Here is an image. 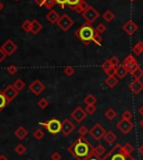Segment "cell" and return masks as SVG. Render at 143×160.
<instances>
[{
    "instance_id": "obj_1",
    "label": "cell",
    "mask_w": 143,
    "mask_h": 160,
    "mask_svg": "<svg viewBox=\"0 0 143 160\" xmlns=\"http://www.w3.org/2000/svg\"><path fill=\"white\" fill-rule=\"evenodd\" d=\"M68 152L76 160H86L92 156H95L94 147L84 137H78L68 147Z\"/></svg>"
},
{
    "instance_id": "obj_2",
    "label": "cell",
    "mask_w": 143,
    "mask_h": 160,
    "mask_svg": "<svg viewBox=\"0 0 143 160\" xmlns=\"http://www.w3.org/2000/svg\"><path fill=\"white\" fill-rule=\"evenodd\" d=\"M94 34H95V28H93L92 24H88V22H85L84 25L78 28L75 32V35L77 36V38L80 40H82L84 45H90V43L93 40L94 37Z\"/></svg>"
},
{
    "instance_id": "obj_3",
    "label": "cell",
    "mask_w": 143,
    "mask_h": 160,
    "mask_svg": "<svg viewBox=\"0 0 143 160\" xmlns=\"http://www.w3.org/2000/svg\"><path fill=\"white\" fill-rule=\"evenodd\" d=\"M102 160H135L132 155H127L122 150L121 144H115L106 155L102 158Z\"/></svg>"
},
{
    "instance_id": "obj_4",
    "label": "cell",
    "mask_w": 143,
    "mask_h": 160,
    "mask_svg": "<svg viewBox=\"0 0 143 160\" xmlns=\"http://www.w3.org/2000/svg\"><path fill=\"white\" fill-rule=\"evenodd\" d=\"M39 126L47 129V131L52 134H58L62 132V122L58 119H51L48 122H39Z\"/></svg>"
},
{
    "instance_id": "obj_5",
    "label": "cell",
    "mask_w": 143,
    "mask_h": 160,
    "mask_svg": "<svg viewBox=\"0 0 143 160\" xmlns=\"http://www.w3.org/2000/svg\"><path fill=\"white\" fill-rule=\"evenodd\" d=\"M106 132H107V131H106L105 129L103 128V126L100 124V123H95V124L92 127V129L90 130V134L95 139V140H97V141H100L101 139L104 138Z\"/></svg>"
},
{
    "instance_id": "obj_6",
    "label": "cell",
    "mask_w": 143,
    "mask_h": 160,
    "mask_svg": "<svg viewBox=\"0 0 143 160\" xmlns=\"http://www.w3.org/2000/svg\"><path fill=\"white\" fill-rule=\"evenodd\" d=\"M57 25H58V27L61 28V30H63V32H67V30H69L72 27H73V25H74V20H73V19H72L67 13H65V15L61 16L59 20L57 22Z\"/></svg>"
},
{
    "instance_id": "obj_7",
    "label": "cell",
    "mask_w": 143,
    "mask_h": 160,
    "mask_svg": "<svg viewBox=\"0 0 143 160\" xmlns=\"http://www.w3.org/2000/svg\"><path fill=\"white\" fill-rule=\"evenodd\" d=\"M82 16H83V18L85 19V22H88V24H93V22H96L97 18L100 17V12H98L94 7L90 6V8L85 11V12H83Z\"/></svg>"
},
{
    "instance_id": "obj_8",
    "label": "cell",
    "mask_w": 143,
    "mask_h": 160,
    "mask_svg": "<svg viewBox=\"0 0 143 160\" xmlns=\"http://www.w3.org/2000/svg\"><path fill=\"white\" fill-rule=\"evenodd\" d=\"M116 128L121 131V133L127 134V133H130L131 130H133V128H134V124H133L131 121H127V120L122 119L121 121H119V122H117Z\"/></svg>"
},
{
    "instance_id": "obj_9",
    "label": "cell",
    "mask_w": 143,
    "mask_h": 160,
    "mask_svg": "<svg viewBox=\"0 0 143 160\" xmlns=\"http://www.w3.org/2000/svg\"><path fill=\"white\" fill-rule=\"evenodd\" d=\"M71 117L76 121L77 123H81L86 119L87 117V113L85 111V109H82L81 107H77L76 109L71 113Z\"/></svg>"
},
{
    "instance_id": "obj_10",
    "label": "cell",
    "mask_w": 143,
    "mask_h": 160,
    "mask_svg": "<svg viewBox=\"0 0 143 160\" xmlns=\"http://www.w3.org/2000/svg\"><path fill=\"white\" fill-rule=\"evenodd\" d=\"M29 90H30V92L34 94V95L38 96V95H40L42 92L45 91V85L42 83V81L36 80L29 85Z\"/></svg>"
},
{
    "instance_id": "obj_11",
    "label": "cell",
    "mask_w": 143,
    "mask_h": 160,
    "mask_svg": "<svg viewBox=\"0 0 143 160\" xmlns=\"http://www.w3.org/2000/svg\"><path fill=\"white\" fill-rule=\"evenodd\" d=\"M1 48H2V51L5 52L7 56H10V55H12V54L17 51L18 46L13 43L11 39H8V40H6L5 43L1 45Z\"/></svg>"
},
{
    "instance_id": "obj_12",
    "label": "cell",
    "mask_w": 143,
    "mask_h": 160,
    "mask_svg": "<svg viewBox=\"0 0 143 160\" xmlns=\"http://www.w3.org/2000/svg\"><path fill=\"white\" fill-rule=\"evenodd\" d=\"M75 129H76V126H75L69 119H65V120L62 122V133H63L64 136H69Z\"/></svg>"
},
{
    "instance_id": "obj_13",
    "label": "cell",
    "mask_w": 143,
    "mask_h": 160,
    "mask_svg": "<svg viewBox=\"0 0 143 160\" xmlns=\"http://www.w3.org/2000/svg\"><path fill=\"white\" fill-rule=\"evenodd\" d=\"M2 92H3V94H5L6 99L8 100L9 103H10V102H12L13 100L16 99L17 96H18V93H19V91H17L16 88H13V85L7 86V88H6Z\"/></svg>"
},
{
    "instance_id": "obj_14",
    "label": "cell",
    "mask_w": 143,
    "mask_h": 160,
    "mask_svg": "<svg viewBox=\"0 0 143 160\" xmlns=\"http://www.w3.org/2000/svg\"><path fill=\"white\" fill-rule=\"evenodd\" d=\"M138 28H139L138 25L135 24L132 19L127 20V22L122 26V29L124 30V32H126L127 35H133L135 32H136V30H138Z\"/></svg>"
},
{
    "instance_id": "obj_15",
    "label": "cell",
    "mask_w": 143,
    "mask_h": 160,
    "mask_svg": "<svg viewBox=\"0 0 143 160\" xmlns=\"http://www.w3.org/2000/svg\"><path fill=\"white\" fill-rule=\"evenodd\" d=\"M129 88H130L132 93L134 94H139L143 91V83L141 82L140 80H134L130 83V85H129Z\"/></svg>"
},
{
    "instance_id": "obj_16",
    "label": "cell",
    "mask_w": 143,
    "mask_h": 160,
    "mask_svg": "<svg viewBox=\"0 0 143 160\" xmlns=\"http://www.w3.org/2000/svg\"><path fill=\"white\" fill-rule=\"evenodd\" d=\"M127 73H129V69H127V67L123 64H121L117 67H115V71H114V75H115L119 80L120 78H124L127 75Z\"/></svg>"
},
{
    "instance_id": "obj_17",
    "label": "cell",
    "mask_w": 143,
    "mask_h": 160,
    "mask_svg": "<svg viewBox=\"0 0 143 160\" xmlns=\"http://www.w3.org/2000/svg\"><path fill=\"white\" fill-rule=\"evenodd\" d=\"M73 8V10L75 11V12H77V13H81L82 15L83 12H85V11L87 10L88 8H90V5H88L85 0H82L78 5H76V6H74V7H72Z\"/></svg>"
},
{
    "instance_id": "obj_18",
    "label": "cell",
    "mask_w": 143,
    "mask_h": 160,
    "mask_svg": "<svg viewBox=\"0 0 143 160\" xmlns=\"http://www.w3.org/2000/svg\"><path fill=\"white\" fill-rule=\"evenodd\" d=\"M102 68H103L104 72L107 74V76H109V75H113L114 74V71H115V67H114V65L112 64L110 59L105 61L103 64H102Z\"/></svg>"
},
{
    "instance_id": "obj_19",
    "label": "cell",
    "mask_w": 143,
    "mask_h": 160,
    "mask_svg": "<svg viewBox=\"0 0 143 160\" xmlns=\"http://www.w3.org/2000/svg\"><path fill=\"white\" fill-rule=\"evenodd\" d=\"M59 18H61V16H59L58 12L55 10H49V12L46 15V19H47L51 24H57Z\"/></svg>"
},
{
    "instance_id": "obj_20",
    "label": "cell",
    "mask_w": 143,
    "mask_h": 160,
    "mask_svg": "<svg viewBox=\"0 0 143 160\" xmlns=\"http://www.w3.org/2000/svg\"><path fill=\"white\" fill-rule=\"evenodd\" d=\"M117 83H119V78L115 76V75H109L107 78H105V84L109 88H115V86L117 85Z\"/></svg>"
},
{
    "instance_id": "obj_21",
    "label": "cell",
    "mask_w": 143,
    "mask_h": 160,
    "mask_svg": "<svg viewBox=\"0 0 143 160\" xmlns=\"http://www.w3.org/2000/svg\"><path fill=\"white\" fill-rule=\"evenodd\" d=\"M116 139H117V136L115 133H114V132L112 130L107 131V132H106V134L104 136V140H105V141L107 142L109 144L114 143V142L116 141Z\"/></svg>"
},
{
    "instance_id": "obj_22",
    "label": "cell",
    "mask_w": 143,
    "mask_h": 160,
    "mask_svg": "<svg viewBox=\"0 0 143 160\" xmlns=\"http://www.w3.org/2000/svg\"><path fill=\"white\" fill-rule=\"evenodd\" d=\"M94 153H95L96 157L98 158H103L104 156L106 155V149L105 147H104L103 144H97L95 148H94Z\"/></svg>"
},
{
    "instance_id": "obj_23",
    "label": "cell",
    "mask_w": 143,
    "mask_h": 160,
    "mask_svg": "<svg viewBox=\"0 0 143 160\" xmlns=\"http://www.w3.org/2000/svg\"><path fill=\"white\" fill-rule=\"evenodd\" d=\"M15 136H16L19 140H24V139L28 136V131H27L24 127H19V128L15 131Z\"/></svg>"
},
{
    "instance_id": "obj_24",
    "label": "cell",
    "mask_w": 143,
    "mask_h": 160,
    "mask_svg": "<svg viewBox=\"0 0 143 160\" xmlns=\"http://www.w3.org/2000/svg\"><path fill=\"white\" fill-rule=\"evenodd\" d=\"M42 29V25L38 22L37 19L32 20V30H30V32H32V34L36 35V34H38Z\"/></svg>"
},
{
    "instance_id": "obj_25",
    "label": "cell",
    "mask_w": 143,
    "mask_h": 160,
    "mask_svg": "<svg viewBox=\"0 0 143 160\" xmlns=\"http://www.w3.org/2000/svg\"><path fill=\"white\" fill-rule=\"evenodd\" d=\"M132 53L134 54V55H136V56H139V55H141V54L143 53V42H142V40L138 42V43L133 46V47H132Z\"/></svg>"
},
{
    "instance_id": "obj_26",
    "label": "cell",
    "mask_w": 143,
    "mask_h": 160,
    "mask_svg": "<svg viewBox=\"0 0 143 160\" xmlns=\"http://www.w3.org/2000/svg\"><path fill=\"white\" fill-rule=\"evenodd\" d=\"M136 63H138V61H136V59L134 58V56H133V55H131V54H130V55H127V56L125 57L122 64L125 65V66H126L127 68H129L130 66H132V65L136 64Z\"/></svg>"
},
{
    "instance_id": "obj_27",
    "label": "cell",
    "mask_w": 143,
    "mask_h": 160,
    "mask_svg": "<svg viewBox=\"0 0 143 160\" xmlns=\"http://www.w3.org/2000/svg\"><path fill=\"white\" fill-rule=\"evenodd\" d=\"M96 102H97V99L93 94H88V95L85 96L84 99V103L86 105H95Z\"/></svg>"
},
{
    "instance_id": "obj_28",
    "label": "cell",
    "mask_w": 143,
    "mask_h": 160,
    "mask_svg": "<svg viewBox=\"0 0 143 160\" xmlns=\"http://www.w3.org/2000/svg\"><path fill=\"white\" fill-rule=\"evenodd\" d=\"M104 115H105V118L107 119V120L112 121L115 119V117H116V111H115L114 109H112V108H110V109H107L105 111Z\"/></svg>"
},
{
    "instance_id": "obj_29",
    "label": "cell",
    "mask_w": 143,
    "mask_h": 160,
    "mask_svg": "<svg viewBox=\"0 0 143 160\" xmlns=\"http://www.w3.org/2000/svg\"><path fill=\"white\" fill-rule=\"evenodd\" d=\"M8 100L6 99L5 94H3L2 91H0V112L5 110V108L7 107V104H8Z\"/></svg>"
},
{
    "instance_id": "obj_30",
    "label": "cell",
    "mask_w": 143,
    "mask_h": 160,
    "mask_svg": "<svg viewBox=\"0 0 143 160\" xmlns=\"http://www.w3.org/2000/svg\"><path fill=\"white\" fill-rule=\"evenodd\" d=\"M12 85H13V88H16L17 91L20 92L21 90H24V88H25V83H24V81H22V80L18 78V80H16L15 82H13Z\"/></svg>"
},
{
    "instance_id": "obj_31",
    "label": "cell",
    "mask_w": 143,
    "mask_h": 160,
    "mask_svg": "<svg viewBox=\"0 0 143 160\" xmlns=\"http://www.w3.org/2000/svg\"><path fill=\"white\" fill-rule=\"evenodd\" d=\"M103 19L105 20L106 22H111L112 20L114 19V13L112 12L111 10L104 11V13H103Z\"/></svg>"
},
{
    "instance_id": "obj_32",
    "label": "cell",
    "mask_w": 143,
    "mask_h": 160,
    "mask_svg": "<svg viewBox=\"0 0 143 160\" xmlns=\"http://www.w3.org/2000/svg\"><path fill=\"white\" fill-rule=\"evenodd\" d=\"M32 136L36 140H42L44 137H45V132L42 130V129H36V130L32 132Z\"/></svg>"
},
{
    "instance_id": "obj_33",
    "label": "cell",
    "mask_w": 143,
    "mask_h": 160,
    "mask_svg": "<svg viewBox=\"0 0 143 160\" xmlns=\"http://www.w3.org/2000/svg\"><path fill=\"white\" fill-rule=\"evenodd\" d=\"M21 29L26 32H30V30H32V20H25L21 25Z\"/></svg>"
},
{
    "instance_id": "obj_34",
    "label": "cell",
    "mask_w": 143,
    "mask_h": 160,
    "mask_svg": "<svg viewBox=\"0 0 143 160\" xmlns=\"http://www.w3.org/2000/svg\"><path fill=\"white\" fill-rule=\"evenodd\" d=\"M122 150L125 153H127V155H132V152L134 151V147L130 143H125L122 146Z\"/></svg>"
},
{
    "instance_id": "obj_35",
    "label": "cell",
    "mask_w": 143,
    "mask_h": 160,
    "mask_svg": "<svg viewBox=\"0 0 143 160\" xmlns=\"http://www.w3.org/2000/svg\"><path fill=\"white\" fill-rule=\"evenodd\" d=\"M15 152H16L17 155H19V156L25 155V153H26V147H25L22 143H19L18 146L15 148Z\"/></svg>"
},
{
    "instance_id": "obj_36",
    "label": "cell",
    "mask_w": 143,
    "mask_h": 160,
    "mask_svg": "<svg viewBox=\"0 0 143 160\" xmlns=\"http://www.w3.org/2000/svg\"><path fill=\"white\" fill-rule=\"evenodd\" d=\"M93 43L96 44L97 46H101L102 45V42H103V38H102L101 34H98V32H95V34H94V37H93Z\"/></svg>"
},
{
    "instance_id": "obj_37",
    "label": "cell",
    "mask_w": 143,
    "mask_h": 160,
    "mask_svg": "<svg viewBox=\"0 0 143 160\" xmlns=\"http://www.w3.org/2000/svg\"><path fill=\"white\" fill-rule=\"evenodd\" d=\"M134 78V80H141V78H143V69L141 68V67H139L136 71H134V72L131 74Z\"/></svg>"
},
{
    "instance_id": "obj_38",
    "label": "cell",
    "mask_w": 143,
    "mask_h": 160,
    "mask_svg": "<svg viewBox=\"0 0 143 160\" xmlns=\"http://www.w3.org/2000/svg\"><path fill=\"white\" fill-rule=\"evenodd\" d=\"M37 105H38V107H39L42 110H45L46 108H47L48 105H49V102H48V100H47V99H45V98H44V99H40L39 101H38Z\"/></svg>"
},
{
    "instance_id": "obj_39",
    "label": "cell",
    "mask_w": 143,
    "mask_h": 160,
    "mask_svg": "<svg viewBox=\"0 0 143 160\" xmlns=\"http://www.w3.org/2000/svg\"><path fill=\"white\" fill-rule=\"evenodd\" d=\"M106 29H107V27H106V25H104V24H98L97 26L95 27V32L101 35L103 34V32H105Z\"/></svg>"
},
{
    "instance_id": "obj_40",
    "label": "cell",
    "mask_w": 143,
    "mask_h": 160,
    "mask_svg": "<svg viewBox=\"0 0 143 160\" xmlns=\"http://www.w3.org/2000/svg\"><path fill=\"white\" fill-rule=\"evenodd\" d=\"M77 132H78L80 137H85L88 132H90V130H88L85 126H81L80 128H78V130H77Z\"/></svg>"
},
{
    "instance_id": "obj_41",
    "label": "cell",
    "mask_w": 143,
    "mask_h": 160,
    "mask_svg": "<svg viewBox=\"0 0 143 160\" xmlns=\"http://www.w3.org/2000/svg\"><path fill=\"white\" fill-rule=\"evenodd\" d=\"M64 73H65V75H67V76H73L75 73V68L73 66H66L64 68Z\"/></svg>"
},
{
    "instance_id": "obj_42",
    "label": "cell",
    "mask_w": 143,
    "mask_h": 160,
    "mask_svg": "<svg viewBox=\"0 0 143 160\" xmlns=\"http://www.w3.org/2000/svg\"><path fill=\"white\" fill-rule=\"evenodd\" d=\"M133 118V114L132 112H130L129 110H126V111H124V112L122 113V119H124V120H127V121H131Z\"/></svg>"
},
{
    "instance_id": "obj_43",
    "label": "cell",
    "mask_w": 143,
    "mask_h": 160,
    "mask_svg": "<svg viewBox=\"0 0 143 160\" xmlns=\"http://www.w3.org/2000/svg\"><path fill=\"white\" fill-rule=\"evenodd\" d=\"M85 111H86V113L90 115L94 114V113L96 112V108L95 105H86V108H85Z\"/></svg>"
},
{
    "instance_id": "obj_44",
    "label": "cell",
    "mask_w": 143,
    "mask_h": 160,
    "mask_svg": "<svg viewBox=\"0 0 143 160\" xmlns=\"http://www.w3.org/2000/svg\"><path fill=\"white\" fill-rule=\"evenodd\" d=\"M7 72H8V74H10V75H15L17 72H18V68H17L16 65H10L9 67H7Z\"/></svg>"
},
{
    "instance_id": "obj_45",
    "label": "cell",
    "mask_w": 143,
    "mask_h": 160,
    "mask_svg": "<svg viewBox=\"0 0 143 160\" xmlns=\"http://www.w3.org/2000/svg\"><path fill=\"white\" fill-rule=\"evenodd\" d=\"M56 0H45V7L47 9H52L54 8V6L56 5Z\"/></svg>"
},
{
    "instance_id": "obj_46",
    "label": "cell",
    "mask_w": 143,
    "mask_h": 160,
    "mask_svg": "<svg viewBox=\"0 0 143 160\" xmlns=\"http://www.w3.org/2000/svg\"><path fill=\"white\" fill-rule=\"evenodd\" d=\"M110 61H111V63L114 65V67H117L119 65H121V62H120V59L117 58L116 56H112L111 58H110Z\"/></svg>"
},
{
    "instance_id": "obj_47",
    "label": "cell",
    "mask_w": 143,
    "mask_h": 160,
    "mask_svg": "<svg viewBox=\"0 0 143 160\" xmlns=\"http://www.w3.org/2000/svg\"><path fill=\"white\" fill-rule=\"evenodd\" d=\"M51 159L52 160H61L62 159V156L59 152H54L53 155L51 156Z\"/></svg>"
},
{
    "instance_id": "obj_48",
    "label": "cell",
    "mask_w": 143,
    "mask_h": 160,
    "mask_svg": "<svg viewBox=\"0 0 143 160\" xmlns=\"http://www.w3.org/2000/svg\"><path fill=\"white\" fill-rule=\"evenodd\" d=\"M56 2L58 3L62 8L64 9V8H65V6L67 5V0H56Z\"/></svg>"
},
{
    "instance_id": "obj_49",
    "label": "cell",
    "mask_w": 143,
    "mask_h": 160,
    "mask_svg": "<svg viewBox=\"0 0 143 160\" xmlns=\"http://www.w3.org/2000/svg\"><path fill=\"white\" fill-rule=\"evenodd\" d=\"M6 56H7V55H6V53L2 51V48L0 47V63H1V62L6 58Z\"/></svg>"
},
{
    "instance_id": "obj_50",
    "label": "cell",
    "mask_w": 143,
    "mask_h": 160,
    "mask_svg": "<svg viewBox=\"0 0 143 160\" xmlns=\"http://www.w3.org/2000/svg\"><path fill=\"white\" fill-rule=\"evenodd\" d=\"M35 3L39 7H42V6H45V0H35Z\"/></svg>"
},
{
    "instance_id": "obj_51",
    "label": "cell",
    "mask_w": 143,
    "mask_h": 160,
    "mask_svg": "<svg viewBox=\"0 0 143 160\" xmlns=\"http://www.w3.org/2000/svg\"><path fill=\"white\" fill-rule=\"evenodd\" d=\"M86 160H102V158H98V157H96V156H92V157H90Z\"/></svg>"
},
{
    "instance_id": "obj_52",
    "label": "cell",
    "mask_w": 143,
    "mask_h": 160,
    "mask_svg": "<svg viewBox=\"0 0 143 160\" xmlns=\"http://www.w3.org/2000/svg\"><path fill=\"white\" fill-rule=\"evenodd\" d=\"M139 152H140L141 155H142V156H143V143H142V144H141L140 147H139Z\"/></svg>"
},
{
    "instance_id": "obj_53",
    "label": "cell",
    "mask_w": 143,
    "mask_h": 160,
    "mask_svg": "<svg viewBox=\"0 0 143 160\" xmlns=\"http://www.w3.org/2000/svg\"><path fill=\"white\" fill-rule=\"evenodd\" d=\"M0 160H8V158L6 157L5 155H0Z\"/></svg>"
},
{
    "instance_id": "obj_54",
    "label": "cell",
    "mask_w": 143,
    "mask_h": 160,
    "mask_svg": "<svg viewBox=\"0 0 143 160\" xmlns=\"http://www.w3.org/2000/svg\"><path fill=\"white\" fill-rule=\"evenodd\" d=\"M139 113L143 117V105H141V108L139 109Z\"/></svg>"
},
{
    "instance_id": "obj_55",
    "label": "cell",
    "mask_w": 143,
    "mask_h": 160,
    "mask_svg": "<svg viewBox=\"0 0 143 160\" xmlns=\"http://www.w3.org/2000/svg\"><path fill=\"white\" fill-rule=\"evenodd\" d=\"M2 9H3V3L1 2V1H0V11L2 10Z\"/></svg>"
},
{
    "instance_id": "obj_56",
    "label": "cell",
    "mask_w": 143,
    "mask_h": 160,
    "mask_svg": "<svg viewBox=\"0 0 143 160\" xmlns=\"http://www.w3.org/2000/svg\"><path fill=\"white\" fill-rule=\"evenodd\" d=\"M141 126H142V128H143V120L141 121Z\"/></svg>"
},
{
    "instance_id": "obj_57",
    "label": "cell",
    "mask_w": 143,
    "mask_h": 160,
    "mask_svg": "<svg viewBox=\"0 0 143 160\" xmlns=\"http://www.w3.org/2000/svg\"><path fill=\"white\" fill-rule=\"evenodd\" d=\"M15 1H19V0H15Z\"/></svg>"
},
{
    "instance_id": "obj_58",
    "label": "cell",
    "mask_w": 143,
    "mask_h": 160,
    "mask_svg": "<svg viewBox=\"0 0 143 160\" xmlns=\"http://www.w3.org/2000/svg\"><path fill=\"white\" fill-rule=\"evenodd\" d=\"M130 1H134V0H130Z\"/></svg>"
},
{
    "instance_id": "obj_59",
    "label": "cell",
    "mask_w": 143,
    "mask_h": 160,
    "mask_svg": "<svg viewBox=\"0 0 143 160\" xmlns=\"http://www.w3.org/2000/svg\"><path fill=\"white\" fill-rule=\"evenodd\" d=\"M27 160H32V159H27Z\"/></svg>"
}]
</instances>
